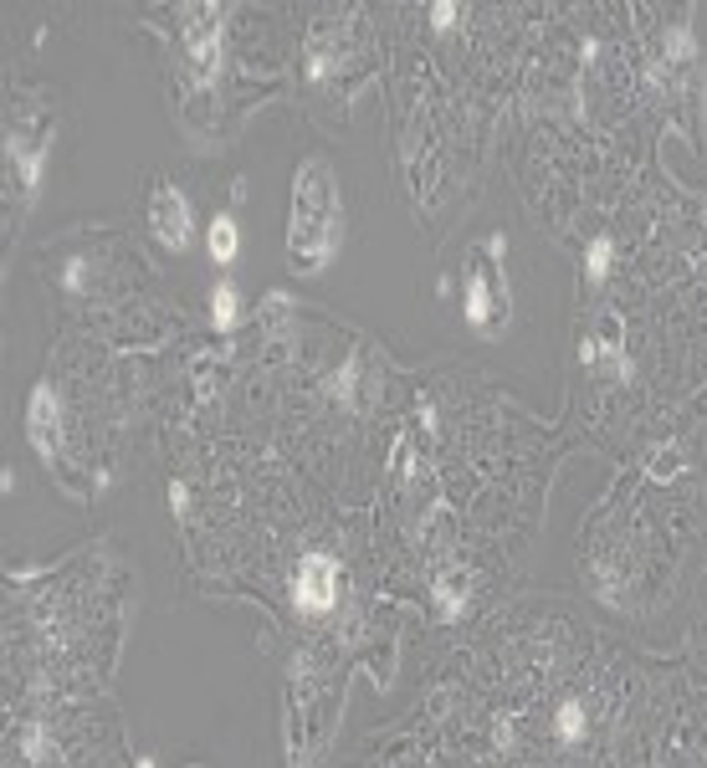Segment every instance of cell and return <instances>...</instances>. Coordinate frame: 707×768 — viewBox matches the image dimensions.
<instances>
[{
	"instance_id": "1",
	"label": "cell",
	"mask_w": 707,
	"mask_h": 768,
	"mask_svg": "<svg viewBox=\"0 0 707 768\" xmlns=\"http://www.w3.org/2000/svg\"><path fill=\"white\" fill-rule=\"evenodd\" d=\"M344 246V185L328 159H303L287 200V272L318 277Z\"/></svg>"
},
{
	"instance_id": "2",
	"label": "cell",
	"mask_w": 707,
	"mask_h": 768,
	"mask_svg": "<svg viewBox=\"0 0 707 768\" xmlns=\"http://www.w3.org/2000/svg\"><path fill=\"white\" fill-rule=\"evenodd\" d=\"M226 11L221 6H180V36H175V62H180L184 98L215 93L221 62H226Z\"/></svg>"
},
{
	"instance_id": "3",
	"label": "cell",
	"mask_w": 707,
	"mask_h": 768,
	"mask_svg": "<svg viewBox=\"0 0 707 768\" xmlns=\"http://www.w3.org/2000/svg\"><path fill=\"white\" fill-rule=\"evenodd\" d=\"M503 256V236L487 241V252H477V266L467 277V293H462V307H467V323L477 328L482 338H493L508 328V313H513V297H508V282L493 272V262Z\"/></svg>"
},
{
	"instance_id": "4",
	"label": "cell",
	"mask_w": 707,
	"mask_h": 768,
	"mask_svg": "<svg viewBox=\"0 0 707 768\" xmlns=\"http://www.w3.org/2000/svg\"><path fill=\"white\" fill-rule=\"evenodd\" d=\"M339 559H328V554H303L293 569V579H287V595H293V604L303 614H328L334 604H339Z\"/></svg>"
},
{
	"instance_id": "5",
	"label": "cell",
	"mask_w": 707,
	"mask_h": 768,
	"mask_svg": "<svg viewBox=\"0 0 707 768\" xmlns=\"http://www.w3.org/2000/svg\"><path fill=\"white\" fill-rule=\"evenodd\" d=\"M580 364L605 379H631V354H625V328L615 313H600L580 328Z\"/></svg>"
},
{
	"instance_id": "6",
	"label": "cell",
	"mask_w": 707,
	"mask_h": 768,
	"mask_svg": "<svg viewBox=\"0 0 707 768\" xmlns=\"http://www.w3.org/2000/svg\"><path fill=\"white\" fill-rule=\"evenodd\" d=\"M149 231L159 236V246L190 252V241H196V215H190V200H184L180 185H170V180L155 185V196H149Z\"/></svg>"
},
{
	"instance_id": "7",
	"label": "cell",
	"mask_w": 707,
	"mask_h": 768,
	"mask_svg": "<svg viewBox=\"0 0 707 768\" xmlns=\"http://www.w3.org/2000/svg\"><path fill=\"white\" fill-rule=\"evenodd\" d=\"M27 435L31 446H36V456L52 466V461L62 456V400L52 394V385H36L31 390V406H27Z\"/></svg>"
},
{
	"instance_id": "8",
	"label": "cell",
	"mask_w": 707,
	"mask_h": 768,
	"mask_svg": "<svg viewBox=\"0 0 707 768\" xmlns=\"http://www.w3.org/2000/svg\"><path fill=\"white\" fill-rule=\"evenodd\" d=\"M431 600H436L441 620H456V614L467 610V600H472V569H462V564L441 569L436 585H431Z\"/></svg>"
},
{
	"instance_id": "9",
	"label": "cell",
	"mask_w": 707,
	"mask_h": 768,
	"mask_svg": "<svg viewBox=\"0 0 707 768\" xmlns=\"http://www.w3.org/2000/svg\"><path fill=\"white\" fill-rule=\"evenodd\" d=\"M205 252H211L215 266H231L241 256V225L231 210H221V215H211V225H205Z\"/></svg>"
},
{
	"instance_id": "10",
	"label": "cell",
	"mask_w": 707,
	"mask_h": 768,
	"mask_svg": "<svg viewBox=\"0 0 707 768\" xmlns=\"http://www.w3.org/2000/svg\"><path fill=\"white\" fill-rule=\"evenodd\" d=\"M584 727H590V713H584V697H564L553 707V738L559 743H580Z\"/></svg>"
},
{
	"instance_id": "11",
	"label": "cell",
	"mask_w": 707,
	"mask_h": 768,
	"mask_svg": "<svg viewBox=\"0 0 707 768\" xmlns=\"http://www.w3.org/2000/svg\"><path fill=\"white\" fill-rule=\"evenodd\" d=\"M211 323H215V328H236V323H241L236 282H215V287H211Z\"/></svg>"
},
{
	"instance_id": "12",
	"label": "cell",
	"mask_w": 707,
	"mask_h": 768,
	"mask_svg": "<svg viewBox=\"0 0 707 768\" xmlns=\"http://www.w3.org/2000/svg\"><path fill=\"white\" fill-rule=\"evenodd\" d=\"M610 262H615V241H610V236H594V241H590V252H584V277H590V282H605Z\"/></svg>"
},
{
	"instance_id": "13",
	"label": "cell",
	"mask_w": 707,
	"mask_h": 768,
	"mask_svg": "<svg viewBox=\"0 0 707 768\" xmlns=\"http://www.w3.org/2000/svg\"><path fill=\"white\" fill-rule=\"evenodd\" d=\"M682 466H687V456H682L677 446H672V451H656V456H651V476H666V482H672Z\"/></svg>"
},
{
	"instance_id": "14",
	"label": "cell",
	"mask_w": 707,
	"mask_h": 768,
	"mask_svg": "<svg viewBox=\"0 0 707 768\" xmlns=\"http://www.w3.org/2000/svg\"><path fill=\"white\" fill-rule=\"evenodd\" d=\"M431 15H436V27H452L462 11H456V6H431Z\"/></svg>"
},
{
	"instance_id": "15",
	"label": "cell",
	"mask_w": 707,
	"mask_h": 768,
	"mask_svg": "<svg viewBox=\"0 0 707 768\" xmlns=\"http://www.w3.org/2000/svg\"><path fill=\"white\" fill-rule=\"evenodd\" d=\"M139 768H159V764H155V758H139Z\"/></svg>"
}]
</instances>
